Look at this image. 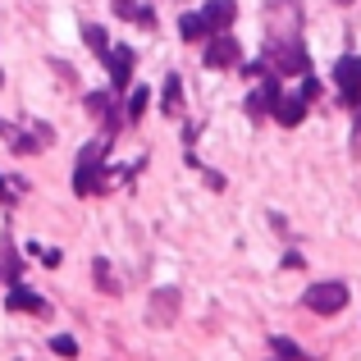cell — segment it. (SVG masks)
Masks as SVG:
<instances>
[{"instance_id":"23","label":"cell","mask_w":361,"mask_h":361,"mask_svg":"<svg viewBox=\"0 0 361 361\" xmlns=\"http://www.w3.org/2000/svg\"><path fill=\"white\" fill-rule=\"evenodd\" d=\"M51 348H55V353H60V357H78V343H73V338H69V334H60V338H51Z\"/></svg>"},{"instance_id":"8","label":"cell","mask_w":361,"mask_h":361,"mask_svg":"<svg viewBox=\"0 0 361 361\" xmlns=\"http://www.w3.org/2000/svg\"><path fill=\"white\" fill-rule=\"evenodd\" d=\"M5 311H18V316H51V302H46L42 293L23 288V283H9V293H5Z\"/></svg>"},{"instance_id":"24","label":"cell","mask_w":361,"mask_h":361,"mask_svg":"<svg viewBox=\"0 0 361 361\" xmlns=\"http://www.w3.org/2000/svg\"><path fill=\"white\" fill-rule=\"evenodd\" d=\"M357 106H361V101H357ZM357 128H361V110H357Z\"/></svg>"},{"instance_id":"1","label":"cell","mask_w":361,"mask_h":361,"mask_svg":"<svg viewBox=\"0 0 361 361\" xmlns=\"http://www.w3.org/2000/svg\"><path fill=\"white\" fill-rule=\"evenodd\" d=\"M110 133H101L97 142H87V147L78 151V165H73V192L78 197H97V192H110V169H106V147H110Z\"/></svg>"},{"instance_id":"14","label":"cell","mask_w":361,"mask_h":361,"mask_svg":"<svg viewBox=\"0 0 361 361\" xmlns=\"http://www.w3.org/2000/svg\"><path fill=\"white\" fill-rule=\"evenodd\" d=\"M160 106H165V115H178V110H183V82H178V73H169V78H165Z\"/></svg>"},{"instance_id":"3","label":"cell","mask_w":361,"mask_h":361,"mask_svg":"<svg viewBox=\"0 0 361 361\" xmlns=\"http://www.w3.org/2000/svg\"><path fill=\"white\" fill-rule=\"evenodd\" d=\"M302 307L316 311V316H338V311L348 307V283L343 279H320V283H311V288L302 293Z\"/></svg>"},{"instance_id":"20","label":"cell","mask_w":361,"mask_h":361,"mask_svg":"<svg viewBox=\"0 0 361 361\" xmlns=\"http://www.w3.org/2000/svg\"><path fill=\"white\" fill-rule=\"evenodd\" d=\"M270 348H274V361H307V353L293 338H270Z\"/></svg>"},{"instance_id":"7","label":"cell","mask_w":361,"mask_h":361,"mask_svg":"<svg viewBox=\"0 0 361 361\" xmlns=\"http://www.w3.org/2000/svg\"><path fill=\"white\" fill-rule=\"evenodd\" d=\"M334 82L343 92V106H357L361 101V55H343L334 64Z\"/></svg>"},{"instance_id":"12","label":"cell","mask_w":361,"mask_h":361,"mask_svg":"<svg viewBox=\"0 0 361 361\" xmlns=\"http://www.w3.org/2000/svg\"><path fill=\"white\" fill-rule=\"evenodd\" d=\"M101 64H106V73L115 78V92L128 87V78H133V51L128 46H110V51L101 55Z\"/></svg>"},{"instance_id":"25","label":"cell","mask_w":361,"mask_h":361,"mask_svg":"<svg viewBox=\"0 0 361 361\" xmlns=\"http://www.w3.org/2000/svg\"><path fill=\"white\" fill-rule=\"evenodd\" d=\"M338 5H348V0H338Z\"/></svg>"},{"instance_id":"18","label":"cell","mask_w":361,"mask_h":361,"mask_svg":"<svg viewBox=\"0 0 361 361\" xmlns=\"http://www.w3.org/2000/svg\"><path fill=\"white\" fill-rule=\"evenodd\" d=\"M92 274H97V288L101 293H115V298H119V279L110 274V261H101V256H97V261H92Z\"/></svg>"},{"instance_id":"13","label":"cell","mask_w":361,"mask_h":361,"mask_svg":"<svg viewBox=\"0 0 361 361\" xmlns=\"http://www.w3.org/2000/svg\"><path fill=\"white\" fill-rule=\"evenodd\" d=\"M233 14H238V5H233V0H211V5L202 9V23H206V32H229Z\"/></svg>"},{"instance_id":"2","label":"cell","mask_w":361,"mask_h":361,"mask_svg":"<svg viewBox=\"0 0 361 361\" xmlns=\"http://www.w3.org/2000/svg\"><path fill=\"white\" fill-rule=\"evenodd\" d=\"M0 137L9 142L14 156H37V151L55 147V128H51V123H23V128H14V123L0 119Z\"/></svg>"},{"instance_id":"21","label":"cell","mask_w":361,"mask_h":361,"mask_svg":"<svg viewBox=\"0 0 361 361\" xmlns=\"http://www.w3.org/2000/svg\"><path fill=\"white\" fill-rule=\"evenodd\" d=\"M82 37H87V46H92V51H97V55H106V51H110V42H106V27L87 23V27H82Z\"/></svg>"},{"instance_id":"5","label":"cell","mask_w":361,"mask_h":361,"mask_svg":"<svg viewBox=\"0 0 361 361\" xmlns=\"http://www.w3.org/2000/svg\"><path fill=\"white\" fill-rule=\"evenodd\" d=\"M178 307H183V293H178V288H156V293H151V302H147V325H156V329L174 325Z\"/></svg>"},{"instance_id":"6","label":"cell","mask_w":361,"mask_h":361,"mask_svg":"<svg viewBox=\"0 0 361 361\" xmlns=\"http://www.w3.org/2000/svg\"><path fill=\"white\" fill-rule=\"evenodd\" d=\"M238 60H243V46L229 32L206 37V69H238Z\"/></svg>"},{"instance_id":"10","label":"cell","mask_w":361,"mask_h":361,"mask_svg":"<svg viewBox=\"0 0 361 361\" xmlns=\"http://www.w3.org/2000/svg\"><path fill=\"white\" fill-rule=\"evenodd\" d=\"M307 106H311V101L302 97V92H279V101H274V110H270V115L279 119L283 128H298V123L307 119Z\"/></svg>"},{"instance_id":"19","label":"cell","mask_w":361,"mask_h":361,"mask_svg":"<svg viewBox=\"0 0 361 361\" xmlns=\"http://www.w3.org/2000/svg\"><path fill=\"white\" fill-rule=\"evenodd\" d=\"M147 101H151V87H133V97H128V110H123V115H128V123H137L142 115H147Z\"/></svg>"},{"instance_id":"4","label":"cell","mask_w":361,"mask_h":361,"mask_svg":"<svg viewBox=\"0 0 361 361\" xmlns=\"http://www.w3.org/2000/svg\"><path fill=\"white\" fill-rule=\"evenodd\" d=\"M261 64L270 73H311V60H307V51H302L298 37H288V42H270V51H265Z\"/></svg>"},{"instance_id":"22","label":"cell","mask_w":361,"mask_h":361,"mask_svg":"<svg viewBox=\"0 0 361 361\" xmlns=\"http://www.w3.org/2000/svg\"><path fill=\"white\" fill-rule=\"evenodd\" d=\"M18 192H23V183H18V178H5V174H0V206H14V202H18Z\"/></svg>"},{"instance_id":"9","label":"cell","mask_w":361,"mask_h":361,"mask_svg":"<svg viewBox=\"0 0 361 361\" xmlns=\"http://www.w3.org/2000/svg\"><path fill=\"white\" fill-rule=\"evenodd\" d=\"M87 110L101 119V133H110V137H115V133L123 128V119H128V115L115 106V97H110V92H92V97H87Z\"/></svg>"},{"instance_id":"17","label":"cell","mask_w":361,"mask_h":361,"mask_svg":"<svg viewBox=\"0 0 361 361\" xmlns=\"http://www.w3.org/2000/svg\"><path fill=\"white\" fill-rule=\"evenodd\" d=\"M178 37H183V42H206V23H202V14H183L178 18Z\"/></svg>"},{"instance_id":"16","label":"cell","mask_w":361,"mask_h":361,"mask_svg":"<svg viewBox=\"0 0 361 361\" xmlns=\"http://www.w3.org/2000/svg\"><path fill=\"white\" fill-rule=\"evenodd\" d=\"M115 9H119L123 18H133V23H142V27H151V23H156L151 5H137V0H115Z\"/></svg>"},{"instance_id":"15","label":"cell","mask_w":361,"mask_h":361,"mask_svg":"<svg viewBox=\"0 0 361 361\" xmlns=\"http://www.w3.org/2000/svg\"><path fill=\"white\" fill-rule=\"evenodd\" d=\"M0 279L18 283V256H14V243L9 238H0Z\"/></svg>"},{"instance_id":"11","label":"cell","mask_w":361,"mask_h":361,"mask_svg":"<svg viewBox=\"0 0 361 361\" xmlns=\"http://www.w3.org/2000/svg\"><path fill=\"white\" fill-rule=\"evenodd\" d=\"M274 101H279V73H270V69H265L261 87H256L252 97H247V115H256V119H261V115H270V110H274Z\"/></svg>"}]
</instances>
